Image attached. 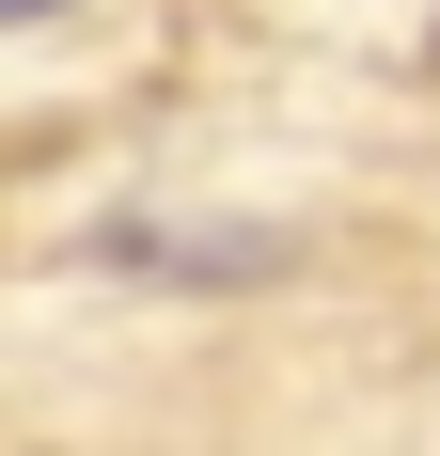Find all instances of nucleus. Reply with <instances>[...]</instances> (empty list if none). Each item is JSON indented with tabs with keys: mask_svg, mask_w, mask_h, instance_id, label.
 Masks as SVG:
<instances>
[{
	"mask_svg": "<svg viewBox=\"0 0 440 456\" xmlns=\"http://www.w3.org/2000/svg\"><path fill=\"white\" fill-rule=\"evenodd\" d=\"M94 268H189V283H205V268H283V252H267V236H158V221H110Z\"/></svg>",
	"mask_w": 440,
	"mask_h": 456,
	"instance_id": "1",
	"label": "nucleus"
},
{
	"mask_svg": "<svg viewBox=\"0 0 440 456\" xmlns=\"http://www.w3.org/2000/svg\"><path fill=\"white\" fill-rule=\"evenodd\" d=\"M16 16H63V0H0V32H16Z\"/></svg>",
	"mask_w": 440,
	"mask_h": 456,
	"instance_id": "2",
	"label": "nucleus"
}]
</instances>
